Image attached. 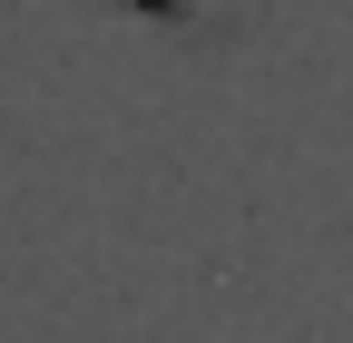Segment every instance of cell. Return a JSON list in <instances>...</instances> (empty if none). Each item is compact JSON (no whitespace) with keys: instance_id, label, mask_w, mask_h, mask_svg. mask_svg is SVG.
Wrapping results in <instances>:
<instances>
[{"instance_id":"1","label":"cell","mask_w":353,"mask_h":343,"mask_svg":"<svg viewBox=\"0 0 353 343\" xmlns=\"http://www.w3.org/2000/svg\"><path fill=\"white\" fill-rule=\"evenodd\" d=\"M148 10H167V20H196V10H216V0H148Z\"/></svg>"}]
</instances>
